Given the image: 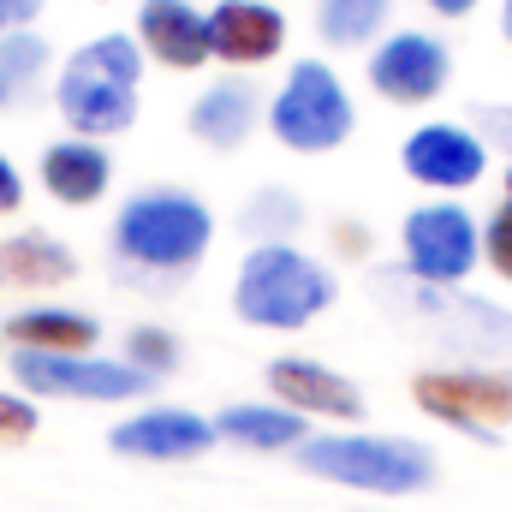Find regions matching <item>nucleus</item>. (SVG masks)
I'll return each instance as SVG.
<instances>
[{
	"mask_svg": "<svg viewBox=\"0 0 512 512\" xmlns=\"http://www.w3.org/2000/svg\"><path fill=\"white\" fill-rule=\"evenodd\" d=\"M78 280V251L42 227L0 239V292H54Z\"/></svg>",
	"mask_w": 512,
	"mask_h": 512,
	"instance_id": "6ab92c4d",
	"label": "nucleus"
},
{
	"mask_svg": "<svg viewBox=\"0 0 512 512\" xmlns=\"http://www.w3.org/2000/svg\"><path fill=\"white\" fill-rule=\"evenodd\" d=\"M42 191L54 197V203H66V209H90V203H102L108 197V185H114V155H108V143H96V137H60V143H48L42 149Z\"/></svg>",
	"mask_w": 512,
	"mask_h": 512,
	"instance_id": "a211bd4d",
	"label": "nucleus"
},
{
	"mask_svg": "<svg viewBox=\"0 0 512 512\" xmlns=\"http://www.w3.org/2000/svg\"><path fill=\"white\" fill-rule=\"evenodd\" d=\"M262 90H256L251 78H215L197 102H191V114H185V126L191 137L203 143V149H221V155H233V149H245L262 126Z\"/></svg>",
	"mask_w": 512,
	"mask_h": 512,
	"instance_id": "dca6fc26",
	"label": "nucleus"
},
{
	"mask_svg": "<svg viewBox=\"0 0 512 512\" xmlns=\"http://www.w3.org/2000/svg\"><path fill=\"white\" fill-rule=\"evenodd\" d=\"M42 6H48V0H0V36L30 30V24L42 18Z\"/></svg>",
	"mask_w": 512,
	"mask_h": 512,
	"instance_id": "cd10ccee",
	"label": "nucleus"
},
{
	"mask_svg": "<svg viewBox=\"0 0 512 512\" xmlns=\"http://www.w3.org/2000/svg\"><path fill=\"white\" fill-rule=\"evenodd\" d=\"M507 203H512V167H507Z\"/></svg>",
	"mask_w": 512,
	"mask_h": 512,
	"instance_id": "2f4dec72",
	"label": "nucleus"
},
{
	"mask_svg": "<svg viewBox=\"0 0 512 512\" xmlns=\"http://www.w3.org/2000/svg\"><path fill=\"white\" fill-rule=\"evenodd\" d=\"M6 376L30 399H66V405H131L155 382L131 370L126 358L78 352V358H48V352H6Z\"/></svg>",
	"mask_w": 512,
	"mask_h": 512,
	"instance_id": "6e6552de",
	"label": "nucleus"
},
{
	"mask_svg": "<svg viewBox=\"0 0 512 512\" xmlns=\"http://www.w3.org/2000/svg\"><path fill=\"white\" fill-rule=\"evenodd\" d=\"M120 358H126L131 370H143L149 382H161V376L179 370L185 346H179L173 328H161V322H137V328H126V352H120Z\"/></svg>",
	"mask_w": 512,
	"mask_h": 512,
	"instance_id": "5701e85b",
	"label": "nucleus"
},
{
	"mask_svg": "<svg viewBox=\"0 0 512 512\" xmlns=\"http://www.w3.org/2000/svg\"><path fill=\"white\" fill-rule=\"evenodd\" d=\"M447 78H453V54L429 30H393V36L376 42V54H370V90L382 102H393V108L435 102L447 90Z\"/></svg>",
	"mask_w": 512,
	"mask_h": 512,
	"instance_id": "9b49d317",
	"label": "nucleus"
},
{
	"mask_svg": "<svg viewBox=\"0 0 512 512\" xmlns=\"http://www.w3.org/2000/svg\"><path fill=\"white\" fill-rule=\"evenodd\" d=\"M6 96H12V90H6V84H0V102H6Z\"/></svg>",
	"mask_w": 512,
	"mask_h": 512,
	"instance_id": "473e14b6",
	"label": "nucleus"
},
{
	"mask_svg": "<svg viewBox=\"0 0 512 512\" xmlns=\"http://www.w3.org/2000/svg\"><path fill=\"white\" fill-rule=\"evenodd\" d=\"M137 102H143V48L126 30L72 48L54 78V108L72 126V137H96V143L120 137L137 126Z\"/></svg>",
	"mask_w": 512,
	"mask_h": 512,
	"instance_id": "7ed1b4c3",
	"label": "nucleus"
},
{
	"mask_svg": "<svg viewBox=\"0 0 512 512\" xmlns=\"http://www.w3.org/2000/svg\"><path fill=\"white\" fill-rule=\"evenodd\" d=\"M370 286L393 316L417 322V334L435 340L441 352H453L465 364H512V310L465 292V286H423L405 268H382Z\"/></svg>",
	"mask_w": 512,
	"mask_h": 512,
	"instance_id": "f03ea898",
	"label": "nucleus"
},
{
	"mask_svg": "<svg viewBox=\"0 0 512 512\" xmlns=\"http://www.w3.org/2000/svg\"><path fill=\"white\" fill-rule=\"evenodd\" d=\"M215 435L245 453H298L310 441V417L286 411L280 399H239V405L215 411Z\"/></svg>",
	"mask_w": 512,
	"mask_h": 512,
	"instance_id": "aec40b11",
	"label": "nucleus"
},
{
	"mask_svg": "<svg viewBox=\"0 0 512 512\" xmlns=\"http://www.w3.org/2000/svg\"><path fill=\"white\" fill-rule=\"evenodd\" d=\"M286 48V12L268 0H215L209 6V54L233 72H251L280 60Z\"/></svg>",
	"mask_w": 512,
	"mask_h": 512,
	"instance_id": "4468645a",
	"label": "nucleus"
},
{
	"mask_svg": "<svg viewBox=\"0 0 512 512\" xmlns=\"http://www.w3.org/2000/svg\"><path fill=\"white\" fill-rule=\"evenodd\" d=\"M268 393L298 411V417H328V423H364V387L352 376H340L334 364L322 358H304V352H286L262 370Z\"/></svg>",
	"mask_w": 512,
	"mask_h": 512,
	"instance_id": "ddd939ff",
	"label": "nucleus"
},
{
	"mask_svg": "<svg viewBox=\"0 0 512 512\" xmlns=\"http://www.w3.org/2000/svg\"><path fill=\"white\" fill-rule=\"evenodd\" d=\"M292 459L304 477L352 489V495H376V501H411V495L435 489V453L411 435L328 429V435H310Z\"/></svg>",
	"mask_w": 512,
	"mask_h": 512,
	"instance_id": "20e7f679",
	"label": "nucleus"
},
{
	"mask_svg": "<svg viewBox=\"0 0 512 512\" xmlns=\"http://www.w3.org/2000/svg\"><path fill=\"white\" fill-rule=\"evenodd\" d=\"M215 417L191 411V405H137L108 429V447L137 465H191L203 453H215Z\"/></svg>",
	"mask_w": 512,
	"mask_h": 512,
	"instance_id": "9d476101",
	"label": "nucleus"
},
{
	"mask_svg": "<svg viewBox=\"0 0 512 512\" xmlns=\"http://www.w3.org/2000/svg\"><path fill=\"white\" fill-rule=\"evenodd\" d=\"M399 256H405V274L423 286H465L471 268L483 262V227L453 197L417 203L399 227Z\"/></svg>",
	"mask_w": 512,
	"mask_h": 512,
	"instance_id": "1a4fd4ad",
	"label": "nucleus"
},
{
	"mask_svg": "<svg viewBox=\"0 0 512 512\" xmlns=\"http://www.w3.org/2000/svg\"><path fill=\"white\" fill-rule=\"evenodd\" d=\"M0 340L12 352H48V358H78L102 346V322L72 304H24L0 322Z\"/></svg>",
	"mask_w": 512,
	"mask_h": 512,
	"instance_id": "f3484780",
	"label": "nucleus"
},
{
	"mask_svg": "<svg viewBox=\"0 0 512 512\" xmlns=\"http://www.w3.org/2000/svg\"><path fill=\"white\" fill-rule=\"evenodd\" d=\"M393 18V0H316V36L328 48H370Z\"/></svg>",
	"mask_w": 512,
	"mask_h": 512,
	"instance_id": "412c9836",
	"label": "nucleus"
},
{
	"mask_svg": "<svg viewBox=\"0 0 512 512\" xmlns=\"http://www.w3.org/2000/svg\"><path fill=\"white\" fill-rule=\"evenodd\" d=\"M477 126H483V137H495L501 149H512V108H477Z\"/></svg>",
	"mask_w": 512,
	"mask_h": 512,
	"instance_id": "c85d7f7f",
	"label": "nucleus"
},
{
	"mask_svg": "<svg viewBox=\"0 0 512 512\" xmlns=\"http://www.w3.org/2000/svg\"><path fill=\"white\" fill-rule=\"evenodd\" d=\"M483 256H489V268L512 280V203H501L489 221H483Z\"/></svg>",
	"mask_w": 512,
	"mask_h": 512,
	"instance_id": "a878e982",
	"label": "nucleus"
},
{
	"mask_svg": "<svg viewBox=\"0 0 512 512\" xmlns=\"http://www.w3.org/2000/svg\"><path fill=\"white\" fill-rule=\"evenodd\" d=\"M334 298H340L334 268L298 245H251L233 274V316L262 334H298L316 316H328Z\"/></svg>",
	"mask_w": 512,
	"mask_h": 512,
	"instance_id": "39448f33",
	"label": "nucleus"
},
{
	"mask_svg": "<svg viewBox=\"0 0 512 512\" xmlns=\"http://www.w3.org/2000/svg\"><path fill=\"white\" fill-rule=\"evenodd\" d=\"M429 12H441V18H465V12H477V0H423Z\"/></svg>",
	"mask_w": 512,
	"mask_h": 512,
	"instance_id": "c756f323",
	"label": "nucleus"
},
{
	"mask_svg": "<svg viewBox=\"0 0 512 512\" xmlns=\"http://www.w3.org/2000/svg\"><path fill=\"white\" fill-rule=\"evenodd\" d=\"M36 429H42L36 399H30V393H18V387H0V441H30Z\"/></svg>",
	"mask_w": 512,
	"mask_h": 512,
	"instance_id": "393cba45",
	"label": "nucleus"
},
{
	"mask_svg": "<svg viewBox=\"0 0 512 512\" xmlns=\"http://www.w3.org/2000/svg\"><path fill=\"white\" fill-rule=\"evenodd\" d=\"M501 30H507V42H512V0L501 6Z\"/></svg>",
	"mask_w": 512,
	"mask_h": 512,
	"instance_id": "7c9ffc66",
	"label": "nucleus"
},
{
	"mask_svg": "<svg viewBox=\"0 0 512 512\" xmlns=\"http://www.w3.org/2000/svg\"><path fill=\"white\" fill-rule=\"evenodd\" d=\"M108 239L131 280H185L215 245V209L197 191L149 185L120 203Z\"/></svg>",
	"mask_w": 512,
	"mask_h": 512,
	"instance_id": "f257e3e1",
	"label": "nucleus"
},
{
	"mask_svg": "<svg viewBox=\"0 0 512 512\" xmlns=\"http://www.w3.org/2000/svg\"><path fill=\"white\" fill-rule=\"evenodd\" d=\"M411 399L423 417L471 435V441H501L512 423V370L507 364H447L411 376Z\"/></svg>",
	"mask_w": 512,
	"mask_h": 512,
	"instance_id": "0eeeda50",
	"label": "nucleus"
},
{
	"mask_svg": "<svg viewBox=\"0 0 512 512\" xmlns=\"http://www.w3.org/2000/svg\"><path fill=\"white\" fill-rule=\"evenodd\" d=\"M399 167L405 179L453 197V191H471L483 173H489V143L471 126H453V120H429L399 143Z\"/></svg>",
	"mask_w": 512,
	"mask_h": 512,
	"instance_id": "f8f14e48",
	"label": "nucleus"
},
{
	"mask_svg": "<svg viewBox=\"0 0 512 512\" xmlns=\"http://www.w3.org/2000/svg\"><path fill=\"white\" fill-rule=\"evenodd\" d=\"M24 209V173L12 155H0V215H18Z\"/></svg>",
	"mask_w": 512,
	"mask_h": 512,
	"instance_id": "bb28decb",
	"label": "nucleus"
},
{
	"mask_svg": "<svg viewBox=\"0 0 512 512\" xmlns=\"http://www.w3.org/2000/svg\"><path fill=\"white\" fill-rule=\"evenodd\" d=\"M137 48L143 60L167 72H197L209 66V12L197 0H143L137 6Z\"/></svg>",
	"mask_w": 512,
	"mask_h": 512,
	"instance_id": "2eb2a0df",
	"label": "nucleus"
},
{
	"mask_svg": "<svg viewBox=\"0 0 512 512\" xmlns=\"http://www.w3.org/2000/svg\"><path fill=\"white\" fill-rule=\"evenodd\" d=\"M239 227L251 233L256 245H292V233L304 227V203L286 185H262L251 203L239 209Z\"/></svg>",
	"mask_w": 512,
	"mask_h": 512,
	"instance_id": "4be33fe9",
	"label": "nucleus"
},
{
	"mask_svg": "<svg viewBox=\"0 0 512 512\" xmlns=\"http://www.w3.org/2000/svg\"><path fill=\"white\" fill-rule=\"evenodd\" d=\"M268 131L292 155H328L358 131L352 90L340 84V72L328 60H292L268 102Z\"/></svg>",
	"mask_w": 512,
	"mask_h": 512,
	"instance_id": "423d86ee",
	"label": "nucleus"
},
{
	"mask_svg": "<svg viewBox=\"0 0 512 512\" xmlns=\"http://www.w3.org/2000/svg\"><path fill=\"white\" fill-rule=\"evenodd\" d=\"M48 36H36V30H12V36H0V84L6 90H24V84H36L42 72H48Z\"/></svg>",
	"mask_w": 512,
	"mask_h": 512,
	"instance_id": "b1692460",
	"label": "nucleus"
}]
</instances>
